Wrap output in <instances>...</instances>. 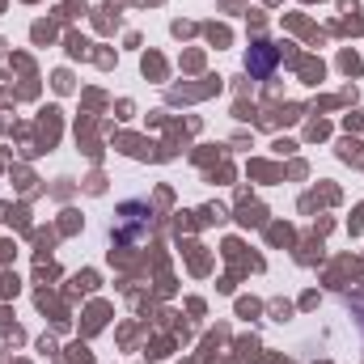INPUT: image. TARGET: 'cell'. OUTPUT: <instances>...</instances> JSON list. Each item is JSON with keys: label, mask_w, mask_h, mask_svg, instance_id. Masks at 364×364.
Here are the masks:
<instances>
[{"label": "cell", "mask_w": 364, "mask_h": 364, "mask_svg": "<svg viewBox=\"0 0 364 364\" xmlns=\"http://www.w3.org/2000/svg\"><path fill=\"white\" fill-rule=\"evenodd\" d=\"M275 60H279V51H275L272 43H255L250 55H246V68H250V77H272Z\"/></svg>", "instance_id": "obj_1"}]
</instances>
